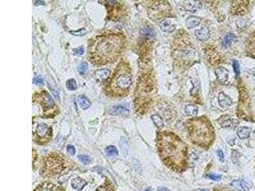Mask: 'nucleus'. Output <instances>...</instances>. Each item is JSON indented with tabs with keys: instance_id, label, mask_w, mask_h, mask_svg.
I'll use <instances>...</instances> for the list:
<instances>
[{
	"instance_id": "nucleus-5",
	"label": "nucleus",
	"mask_w": 255,
	"mask_h": 191,
	"mask_svg": "<svg viewBox=\"0 0 255 191\" xmlns=\"http://www.w3.org/2000/svg\"><path fill=\"white\" fill-rule=\"evenodd\" d=\"M36 100H38L40 103L42 105L43 110L46 112H49L55 107L54 101L47 91H42L37 95Z\"/></svg>"
},
{
	"instance_id": "nucleus-34",
	"label": "nucleus",
	"mask_w": 255,
	"mask_h": 191,
	"mask_svg": "<svg viewBox=\"0 0 255 191\" xmlns=\"http://www.w3.org/2000/svg\"><path fill=\"white\" fill-rule=\"evenodd\" d=\"M73 52H74V53L75 54L79 55V56H80V55H82L84 54V50L83 47H80V48H79V49H75L73 50Z\"/></svg>"
},
{
	"instance_id": "nucleus-36",
	"label": "nucleus",
	"mask_w": 255,
	"mask_h": 191,
	"mask_svg": "<svg viewBox=\"0 0 255 191\" xmlns=\"http://www.w3.org/2000/svg\"><path fill=\"white\" fill-rule=\"evenodd\" d=\"M158 191H170V190L167 188H166V187H160V188L158 189Z\"/></svg>"
},
{
	"instance_id": "nucleus-1",
	"label": "nucleus",
	"mask_w": 255,
	"mask_h": 191,
	"mask_svg": "<svg viewBox=\"0 0 255 191\" xmlns=\"http://www.w3.org/2000/svg\"><path fill=\"white\" fill-rule=\"evenodd\" d=\"M124 45V38L119 33L109 31L96 36L89 44L88 57L95 65H104L119 57Z\"/></svg>"
},
{
	"instance_id": "nucleus-21",
	"label": "nucleus",
	"mask_w": 255,
	"mask_h": 191,
	"mask_svg": "<svg viewBox=\"0 0 255 191\" xmlns=\"http://www.w3.org/2000/svg\"><path fill=\"white\" fill-rule=\"evenodd\" d=\"M105 152L107 155L109 157H116L118 155V151L117 149L112 145L107 146L105 149Z\"/></svg>"
},
{
	"instance_id": "nucleus-25",
	"label": "nucleus",
	"mask_w": 255,
	"mask_h": 191,
	"mask_svg": "<svg viewBox=\"0 0 255 191\" xmlns=\"http://www.w3.org/2000/svg\"><path fill=\"white\" fill-rule=\"evenodd\" d=\"M151 119H153L154 123L156 124V126L158 127H162L163 126V120L161 118V117L158 115H153L151 116Z\"/></svg>"
},
{
	"instance_id": "nucleus-19",
	"label": "nucleus",
	"mask_w": 255,
	"mask_h": 191,
	"mask_svg": "<svg viewBox=\"0 0 255 191\" xmlns=\"http://www.w3.org/2000/svg\"><path fill=\"white\" fill-rule=\"evenodd\" d=\"M235 38V36L233 33H229L225 35L224 37L223 38V40L222 41L223 47L225 48H228L230 47L232 45V43Z\"/></svg>"
},
{
	"instance_id": "nucleus-24",
	"label": "nucleus",
	"mask_w": 255,
	"mask_h": 191,
	"mask_svg": "<svg viewBox=\"0 0 255 191\" xmlns=\"http://www.w3.org/2000/svg\"><path fill=\"white\" fill-rule=\"evenodd\" d=\"M140 34L144 37L151 38L153 35V30L150 28H145L140 31Z\"/></svg>"
},
{
	"instance_id": "nucleus-20",
	"label": "nucleus",
	"mask_w": 255,
	"mask_h": 191,
	"mask_svg": "<svg viewBox=\"0 0 255 191\" xmlns=\"http://www.w3.org/2000/svg\"><path fill=\"white\" fill-rule=\"evenodd\" d=\"M185 112L189 116H195L198 113V107L193 105H189L186 106Z\"/></svg>"
},
{
	"instance_id": "nucleus-6",
	"label": "nucleus",
	"mask_w": 255,
	"mask_h": 191,
	"mask_svg": "<svg viewBox=\"0 0 255 191\" xmlns=\"http://www.w3.org/2000/svg\"><path fill=\"white\" fill-rule=\"evenodd\" d=\"M51 131L45 124L40 123L36 128V135L39 139H45L50 135Z\"/></svg>"
},
{
	"instance_id": "nucleus-12",
	"label": "nucleus",
	"mask_w": 255,
	"mask_h": 191,
	"mask_svg": "<svg viewBox=\"0 0 255 191\" xmlns=\"http://www.w3.org/2000/svg\"><path fill=\"white\" fill-rule=\"evenodd\" d=\"M230 185L239 191H249L248 183L243 180H234L231 182Z\"/></svg>"
},
{
	"instance_id": "nucleus-30",
	"label": "nucleus",
	"mask_w": 255,
	"mask_h": 191,
	"mask_svg": "<svg viewBox=\"0 0 255 191\" xmlns=\"http://www.w3.org/2000/svg\"><path fill=\"white\" fill-rule=\"evenodd\" d=\"M33 83L36 85H42L43 83V79L42 76H37L33 79Z\"/></svg>"
},
{
	"instance_id": "nucleus-7",
	"label": "nucleus",
	"mask_w": 255,
	"mask_h": 191,
	"mask_svg": "<svg viewBox=\"0 0 255 191\" xmlns=\"http://www.w3.org/2000/svg\"><path fill=\"white\" fill-rule=\"evenodd\" d=\"M246 53L249 57L255 58V31L250 35L247 40Z\"/></svg>"
},
{
	"instance_id": "nucleus-18",
	"label": "nucleus",
	"mask_w": 255,
	"mask_h": 191,
	"mask_svg": "<svg viewBox=\"0 0 255 191\" xmlns=\"http://www.w3.org/2000/svg\"><path fill=\"white\" fill-rule=\"evenodd\" d=\"M251 130L249 127H241L237 131L238 137L241 139H247L249 137Z\"/></svg>"
},
{
	"instance_id": "nucleus-17",
	"label": "nucleus",
	"mask_w": 255,
	"mask_h": 191,
	"mask_svg": "<svg viewBox=\"0 0 255 191\" xmlns=\"http://www.w3.org/2000/svg\"><path fill=\"white\" fill-rule=\"evenodd\" d=\"M160 26L161 30L165 32H172L175 29V25L172 24L168 20L162 21L160 24Z\"/></svg>"
},
{
	"instance_id": "nucleus-10",
	"label": "nucleus",
	"mask_w": 255,
	"mask_h": 191,
	"mask_svg": "<svg viewBox=\"0 0 255 191\" xmlns=\"http://www.w3.org/2000/svg\"><path fill=\"white\" fill-rule=\"evenodd\" d=\"M217 79L221 82L227 81L228 78V71L224 67H219L215 70Z\"/></svg>"
},
{
	"instance_id": "nucleus-37",
	"label": "nucleus",
	"mask_w": 255,
	"mask_h": 191,
	"mask_svg": "<svg viewBox=\"0 0 255 191\" xmlns=\"http://www.w3.org/2000/svg\"><path fill=\"white\" fill-rule=\"evenodd\" d=\"M146 191H153V190H151V189H150V188H149V189H147V190H146Z\"/></svg>"
},
{
	"instance_id": "nucleus-3",
	"label": "nucleus",
	"mask_w": 255,
	"mask_h": 191,
	"mask_svg": "<svg viewBox=\"0 0 255 191\" xmlns=\"http://www.w3.org/2000/svg\"><path fill=\"white\" fill-rule=\"evenodd\" d=\"M132 84L130 68L124 62L121 61L117 66L112 76L107 82L105 90L107 94L114 97L127 95Z\"/></svg>"
},
{
	"instance_id": "nucleus-16",
	"label": "nucleus",
	"mask_w": 255,
	"mask_h": 191,
	"mask_svg": "<svg viewBox=\"0 0 255 191\" xmlns=\"http://www.w3.org/2000/svg\"><path fill=\"white\" fill-rule=\"evenodd\" d=\"M200 18L195 16H191L186 20V25L188 28L191 29L197 27L200 23Z\"/></svg>"
},
{
	"instance_id": "nucleus-33",
	"label": "nucleus",
	"mask_w": 255,
	"mask_h": 191,
	"mask_svg": "<svg viewBox=\"0 0 255 191\" xmlns=\"http://www.w3.org/2000/svg\"><path fill=\"white\" fill-rule=\"evenodd\" d=\"M66 149H67L68 152L70 154V155H72V156H74L75 155V147L73 145H68L67 146V147H66Z\"/></svg>"
},
{
	"instance_id": "nucleus-27",
	"label": "nucleus",
	"mask_w": 255,
	"mask_h": 191,
	"mask_svg": "<svg viewBox=\"0 0 255 191\" xmlns=\"http://www.w3.org/2000/svg\"><path fill=\"white\" fill-rule=\"evenodd\" d=\"M87 67H88V66H87V64L86 63V62H83L80 64V66H79L78 71L81 75L86 74V73L87 72Z\"/></svg>"
},
{
	"instance_id": "nucleus-14",
	"label": "nucleus",
	"mask_w": 255,
	"mask_h": 191,
	"mask_svg": "<svg viewBox=\"0 0 255 191\" xmlns=\"http://www.w3.org/2000/svg\"><path fill=\"white\" fill-rule=\"evenodd\" d=\"M71 184L73 189L78 190H81L84 188V186L87 184V182L84 180L79 177H77L72 180Z\"/></svg>"
},
{
	"instance_id": "nucleus-29",
	"label": "nucleus",
	"mask_w": 255,
	"mask_h": 191,
	"mask_svg": "<svg viewBox=\"0 0 255 191\" xmlns=\"http://www.w3.org/2000/svg\"><path fill=\"white\" fill-rule=\"evenodd\" d=\"M233 67H234V69L236 76H238L240 75V73H241L239 62L237 61H234V62H233Z\"/></svg>"
},
{
	"instance_id": "nucleus-28",
	"label": "nucleus",
	"mask_w": 255,
	"mask_h": 191,
	"mask_svg": "<svg viewBox=\"0 0 255 191\" xmlns=\"http://www.w3.org/2000/svg\"><path fill=\"white\" fill-rule=\"evenodd\" d=\"M78 158L81 162L85 164H87L89 163H90L91 161L90 157L86 155H79Z\"/></svg>"
},
{
	"instance_id": "nucleus-13",
	"label": "nucleus",
	"mask_w": 255,
	"mask_h": 191,
	"mask_svg": "<svg viewBox=\"0 0 255 191\" xmlns=\"http://www.w3.org/2000/svg\"><path fill=\"white\" fill-rule=\"evenodd\" d=\"M110 75V71L109 69H98L94 73L95 79L98 81H103L108 79V77Z\"/></svg>"
},
{
	"instance_id": "nucleus-26",
	"label": "nucleus",
	"mask_w": 255,
	"mask_h": 191,
	"mask_svg": "<svg viewBox=\"0 0 255 191\" xmlns=\"http://www.w3.org/2000/svg\"><path fill=\"white\" fill-rule=\"evenodd\" d=\"M66 86L67 89L70 91H75L77 88V82L74 79H70L68 80L67 82H66Z\"/></svg>"
},
{
	"instance_id": "nucleus-22",
	"label": "nucleus",
	"mask_w": 255,
	"mask_h": 191,
	"mask_svg": "<svg viewBox=\"0 0 255 191\" xmlns=\"http://www.w3.org/2000/svg\"><path fill=\"white\" fill-rule=\"evenodd\" d=\"M239 124V121L236 119H229L221 124V126L223 127H235L237 126Z\"/></svg>"
},
{
	"instance_id": "nucleus-8",
	"label": "nucleus",
	"mask_w": 255,
	"mask_h": 191,
	"mask_svg": "<svg viewBox=\"0 0 255 191\" xmlns=\"http://www.w3.org/2000/svg\"><path fill=\"white\" fill-rule=\"evenodd\" d=\"M195 35L198 40L204 42L210 37V31L207 27L203 26L201 29H197L195 32Z\"/></svg>"
},
{
	"instance_id": "nucleus-11",
	"label": "nucleus",
	"mask_w": 255,
	"mask_h": 191,
	"mask_svg": "<svg viewBox=\"0 0 255 191\" xmlns=\"http://www.w3.org/2000/svg\"><path fill=\"white\" fill-rule=\"evenodd\" d=\"M218 101H219V105L223 108H228L232 104L231 98L223 92L220 93L218 95Z\"/></svg>"
},
{
	"instance_id": "nucleus-15",
	"label": "nucleus",
	"mask_w": 255,
	"mask_h": 191,
	"mask_svg": "<svg viewBox=\"0 0 255 191\" xmlns=\"http://www.w3.org/2000/svg\"><path fill=\"white\" fill-rule=\"evenodd\" d=\"M77 103L79 105L80 108L83 110H86L90 107L91 102L84 95H79L77 98Z\"/></svg>"
},
{
	"instance_id": "nucleus-2",
	"label": "nucleus",
	"mask_w": 255,
	"mask_h": 191,
	"mask_svg": "<svg viewBox=\"0 0 255 191\" xmlns=\"http://www.w3.org/2000/svg\"><path fill=\"white\" fill-rule=\"evenodd\" d=\"M157 146L161 159L172 170L180 171L187 166L188 152L186 143L172 133H160Z\"/></svg>"
},
{
	"instance_id": "nucleus-35",
	"label": "nucleus",
	"mask_w": 255,
	"mask_h": 191,
	"mask_svg": "<svg viewBox=\"0 0 255 191\" xmlns=\"http://www.w3.org/2000/svg\"><path fill=\"white\" fill-rule=\"evenodd\" d=\"M217 154L218 157H219V160L221 161H222V162H223L224 156V154H223L222 150H218L217 152Z\"/></svg>"
},
{
	"instance_id": "nucleus-31",
	"label": "nucleus",
	"mask_w": 255,
	"mask_h": 191,
	"mask_svg": "<svg viewBox=\"0 0 255 191\" xmlns=\"http://www.w3.org/2000/svg\"><path fill=\"white\" fill-rule=\"evenodd\" d=\"M71 33L77 36H84L86 34V30L85 29H80L77 31H72Z\"/></svg>"
},
{
	"instance_id": "nucleus-23",
	"label": "nucleus",
	"mask_w": 255,
	"mask_h": 191,
	"mask_svg": "<svg viewBox=\"0 0 255 191\" xmlns=\"http://www.w3.org/2000/svg\"><path fill=\"white\" fill-rule=\"evenodd\" d=\"M120 146H121V149L122 150V153H123L124 155L126 156L127 155L128 152V143L126 140L125 138H121V141H120Z\"/></svg>"
},
{
	"instance_id": "nucleus-4",
	"label": "nucleus",
	"mask_w": 255,
	"mask_h": 191,
	"mask_svg": "<svg viewBox=\"0 0 255 191\" xmlns=\"http://www.w3.org/2000/svg\"><path fill=\"white\" fill-rule=\"evenodd\" d=\"M186 125L190 138L193 143L204 147L212 144L215 134L209 119L205 117L189 119Z\"/></svg>"
},
{
	"instance_id": "nucleus-38",
	"label": "nucleus",
	"mask_w": 255,
	"mask_h": 191,
	"mask_svg": "<svg viewBox=\"0 0 255 191\" xmlns=\"http://www.w3.org/2000/svg\"><path fill=\"white\" fill-rule=\"evenodd\" d=\"M198 191H207L206 190H204V189H202V190H198Z\"/></svg>"
},
{
	"instance_id": "nucleus-9",
	"label": "nucleus",
	"mask_w": 255,
	"mask_h": 191,
	"mask_svg": "<svg viewBox=\"0 0 255 191\" xmlns=\"http://www.w3.org/2000/svg\"><path fill=\"white\" fill-rule=\"evenodd\" d=\"M109 113L112 115H128L129 113V109L124 105H118L114 106L110 109Z\"/></svg>"
},
{
	"instance_id": "nucleus-32",
	"label": "nucleus",
	"mask_w": 255,
	"mask_h": 191,
	"mask_svg": "<svg viewBox=\"0 0 255 191\" xmlns=\"http://www.w3.org/2000/svg\"><path fill=\"white\" fill-rule=\"evenodd\" d=\"M207 177L210 178L214 181H219L221 178V176L219 175H216V174H210L207 175Z\"/></svg>"
}]
</instances>
